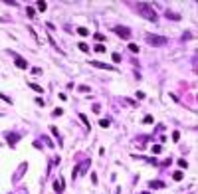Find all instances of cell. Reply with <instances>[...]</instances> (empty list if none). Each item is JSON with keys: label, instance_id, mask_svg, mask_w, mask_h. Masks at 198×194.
<instances>
[{"label": "cell", "instance_id": "obj_23", "mask_svg": "<svg viewBox=\"0 0 198 194\" xmlns=\"http://www.w3.org/2000/svg\"><path fill=\"white\" fill-rule=\"evenodd\" d=\"M172 139H174V141H178V139H180V133H178V131H174V133H172Z\"/></svg>", "mask_w": 198, "mask_h": 194}, {"label": "cell", "instance_id": "obj_10", "mask_svg": "<svg viewBox=\"0 0 198 194\" xmlns=\"http://www.w3.org/2000/svg\"><path fill=\"white\" fill-rule=\"evenodd\" d=\"M30 87H32L34 91H38V93H42V91H44V87H42V85H38V83H30Z\"/></svg>", "mask_w": 198, "mask_h": 194}, {"label": "cell", "instance_id": "obj_13", "mask_svg": "<svg viewBox=\"0 0 198 194\" xmlns=\"http://www.w3.org/2000/svg\"><path fill=\"white\" fill-rule=\"evenodd\" d=\"M77 34L79 36H89V30L87 28H77Z\"/></svg>", "mask_w": 198, "mask_h": 194}, {"label": "cell", "instance_id": "obj_1", "mask_svg": "<svg viewBox=\"0 0 198 194\" xmlns=\"http://www.w3.org/2000/svg\"><path fill=\"white\" fill-rule=\"evenodd\" d=\"M137 10H139V16H143L145 20L157 22V12H155V8H153L149 2H139V4H137Z\"/></svg>", "mask_w": 198, "mask_h": 194}, {"label": "cell", "instance_id": "obj_15", "mask_svg": "<svg viewBox=\"0 0 198 194\" xmlns=\"http://www.w3.org/2000/svg\"><path fill=\"white\" fill-rule=\"evenodd\" d=\"M151 151H153V155H158V153L162 151V147H160V145H155V147H153Z\"/></svg>", "mask_w": 198, "mask_h": 194}, {"label": "cell", "instance_id": "obj_25", "mask_svg": "<svg viewBox=\"0 0 198 194\" xmlns=\"http://www.w3.org/2000/svg\"><path fill=\"white\" fill-rule=\"evenodd\" d=\"M143 121H145L147 125H149V123H153V117H151V115H147V117H145V119H143Z\"/></svg>", "mask_w": 198, "mask_h": 194}, {"label": "cell", "instance_id": "obj_27", "mask_svg": "<svg viewBox=\"0 0 198 194\" xmlns=\"http://www.w3.org/2000/svg\"><path fill=\"white\" fill-rule=\"evenodd\" d=\"M113 62H121V56L119 54H113Z\"/></svg>", "mask_w": 198, "mask_h": 194}, {"label": "cell", "instance_id": "obj_24", "mask_svg": "<svg viewBox=\"0 0 198 194\" xmlns=\"http://www.w3.org/2000/svg\"><path fill=\"white\" fill-rule=\"evenodd\" d=\"M91 182L97 184V174H95V172H91Z\"/></svg>", "mask_w": 198, "mask_h": 194}, {"label": "cell", "instance_id": "obj_17", "mask_svg": "<svg viewBox=\"0 0 198 194\" xmlns=\"http://www.w3.org/2000/svg\"><path fill=\"white\" fill-rule=\"evenodd\" d=\"M77 48L81 50V52H89V48H87V44H83V42H81V44H77Z\"/></svg>", "mask_w": 198, "mask_h": 194}, {"label": "cell", "instance_id": "obj_5", "mask_svg": "<svg viewBox=\"0 0 198 194\" xmlns=\"http://www.w3.org/2000/svg\"><path fill=\"white\" fill-rule=\"evenodd\" d=\"M91 66H93V68H99V70H111V72H117V68L107 66V64H99V62H91Z\"/></svg>", "mask_w": 198, "mask_h": 194}, {"label": "cell", "instance_id": "obj_22", "mask_svg": "<svg viewBox=\"0 0 198 194\" xmlns=\"http://www.w3.org/2000/svg\"><path fill=\"white\" fill-rule=\"evenodd\" d=\"M60 115H64V111L62 109H54V117H60Z\"/></svg>", "mask_w": 198, "mask_h": 194}, {"label": "cell", "instance_id": "obj_20", "mask_svg": "<svg viewBox=\"0 0 198 194\" xmlns=\"http://www.w3.org/2000/svg\"><path fill=\"white\" fill-rule=\"evenodd\" d=\"M166 16H168V18H174V20H178V14H174V12H170V10L166 12Z\"/></svg>", "mask_w": 198, "mask_h": 194}, {"label": "cell", "instance_id": "obj_16", "mask_svg": "<svg viewBox=\"0 0 198 194\" xmlns=\"http://www.w3.org/2000/svg\"><path fill=\"white\" fill-rule=\"evenodd\" d=\"M172 178H174V180H182V172H180V170H176V172L172 174Z\"/></svg>", "mask_w": 198, "mask_h": 194}, {"label": "cell", "instance_id": "obj_3", "mask_svg": "<svg viewBox=\"0 0 198 194\" xmlns=\"http://www.w3.org/2000/svg\"><path fill=\"white\" fill-rule=\"evenodd\" d=\"M147 42H149L151 46H162V44H166V38H160V36L149 34V36H147Z\"/></svg>", "mask_w": 198, "mask_h": 194}, {"label": "cell", "instance_id": "obj_26", "mask_svg": "<svg viewBox=\"0 0 198 194\" xmlns=\"http://www.w3.org/2000/svg\"><path fill=\"white\" fill-rule=\"evenodd\" d=\"M95 40H97V42H103V40H105V36H101V34H95Z\"/></svg>", "mask_w": 198, "mask_h": 194}, {"label": "cell", "instance_id": "obj_14", "mask_svg": "<svg viewBox=\"0 0 198 194\" xmlns=\"http://www.w3.org/2000/svg\"><path fill=\"white\" fill-rule=\"evenodd\" d=\"M129 50H131L133 54H139V46H137V44H129Z\"/></svg>", "mask_w": 198, "mask_h": 194}, {"label": "cell", "instance_id": "obj_11", "mask_svg": "<svg viewBox=\"0 0 198 194\" xmlns=\"http://www.w3.org/2000/svg\"><path fill=\"white\" fill-rule=\"evenodd\" d=\"M149 186H151V188H162V182H158V180H153V182H149Z\"/></svg>", "mask_w": 198, "mask_h": 194}, {"label": "cell", "instance_id": "obj_18", "mask_svg": "<svg viewBox=\"0 0 198 194\" xmlns=\"http://www.w3.org/2000/svg\"><path fill=\"white\" fill-rule=\"evenodd\" d=\"M79 119L85 123V127H87V129H91V125H89V121H87V117H85V115H79Z\"/></svg>", "mask_w": 198, "mask_h": 194}, {"label": "cell", "instance_id": "obj_4", "mask_svg": "<svg viewBox=\"0 0 198 194\" xmlns=\"http://www.w3.org/2000/svg\"><path fill=\"white\" fill-rule=\"evenodd\" d=\"M115 34H119L123 40L131 38V30H129V28H125V26H115Z\"/></svg>", "mask_w": 198, "mask_h": 194}, {"label": "cell", "instance_id": "obj_19", "mask_svg": "<svg viewBox=\"0 0 198 194\" xmlns=\"http://www.w3.org/2000/svg\"><path fill=\"white\" fill-rule=\"evenodd\" d=\"M178 166H180V168H186V166H188V162H186L184 158H180V160H178Z\"/></svg>", "mask_w": 198, "mask_h": 194}, {"label": "cell", "instance_id": "obj_8", "mask_svg": "<svg viewBox=\"0 0 198 194\" xmlns=\"http://www.w3.org/2000/svg\"><path fill=\"white\" fill-rule=\"evenodd\" d=\"M54 188H56V192H62V190H64V182H60V180L54 182Z\"/></svg>", "mask_w": 198, "mask_h": 194}, {"label": "cell", "instance_id": "obj_2", "mask_svg": "<svg viewBox=\"0 0 198 194\" xmlns=\"http://www.w3.org/2000/svg\"><path fill=\"white\" fill-rule=\"evenodd\" d=\"M89 164H91V160H83V162H79L77 166L74 168V180H75V178H79L81 174H85V172H87Z\"/></svg>", "mask_w": 198, "mask_h": 194}, {"label": "cell", "instance_id": "obj_7", "mask_svg": "<svg viewBox=\"0 0 198 194\" xmlns=\"http://www.w3.org/2000/svg\"><path fill=\"white\" fill-rule=\"evenodd\" d=\"M14 64H16V68H20V70H26V68H28L26 60H22V58H16V60H14Z\"/></svg>", "mask_w": 198, "mask_h": 194}, {"label": "cell", "instance_id": "obj_12", "mask_svg": "<svg viewBox=\"0 0 198 194\" xmlns=\"http://www.w3.org/2000/svg\"><path fill=\"white\" fill-rule=\"evenodd\" d=\"M95 52H97V54H105V46H103V44H97V46H95Z\"/></svg>", "mask_w": 198, "mask_h": 194}, {"label": "cell", "instance_id": "obj_6", "mask_svg": "<svg viewBox=\"0 0 198 194\" xmlns=\"http://www.w3.org/2000/svg\"><path fill=\"white\" fill-rule=\"evenodd\" d=\"M18 139H20V137H18L16 133H10V135L6 137V141H8V145H10V147H14V145L18 143Z\"/></svg>", "mask_w": 198, "mask_h": 194}, {"label": "cell", "instance_id": "obj_21", "mask_svg": "<svg viewBox=\"0 0 198 194\" xmlns=\"http://www.w3.org/2000/svg\"><path fill=\"white\" fill-rule=\"evenodd\" d=\"M99 125H101V127H109V121H107V119H101Z\"/></svg>", "mask_w": 198, "mask_h": 194}, {"label": "cell", "instance_id": "obj_9", "mask_svg": "<svg viewBox=\"0 0 198 194\" xmlns=\"http://www.w3.org/2000/svg\"><path fill=\"white\" fill-rule=\"evenodd\" d=\"M36 4H38V10H40V12H44V10L48 8V4H46L44 0H40V2H36Z\"/></svg>", "mask_w": 198, "mask_h": 194}]
</instances>
